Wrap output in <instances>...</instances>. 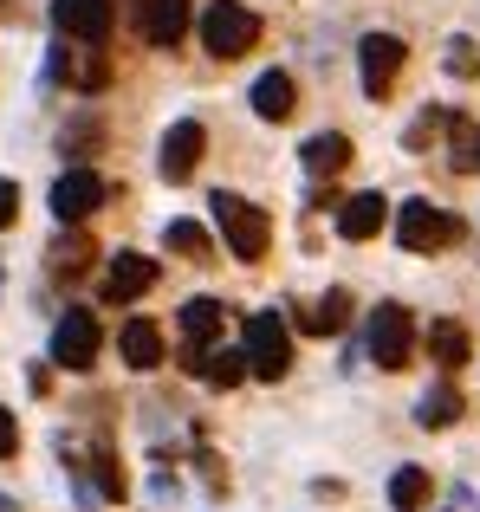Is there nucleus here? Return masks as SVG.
<instances>
[{
  "label": "nucleus",
  "instance_id": "obj_3",
  "mask_svg": "<svg viewBox=\"0 0 480 512\" xmlns=\"http://www.w3.org/2000/svg\"><path fill=\"white\" fill-rule=\"evenodd\" d=\"M202 46L208 59H240V52L260 46V13L240 7V0H215V7L202 13Z\"/></svg>",
  "mask_w": 480,
  "mask_h": 512
},
{
  "label": "nucleus",
  "instance_id": "obj_20",
  "mask_svg": "<svg viewBox=\"0 0 480 512\" xmlns=\"http://www.w3.org/2000/svg\"><path fill=\"white\" fill-rule=\"evenodd\" d=\"M455 415H461V389L448 383V376H442V383H429V389L416 396V422H422V428H455Z\"/></svg>",
  "mask_w": 480,
  "mask_h": 512
},
{
  "label": "nucleus",
  "instance_id": "obj_14",
  "mask_svg": "<svg viewBox=\"0 0 480 512\" xmlns=\"http://www.w3.org/2000/svg\"><path fill=\"white\" fill-rule=\"evenodd\" d=\"M429 357L442 363L448 376H455L461 363L474 357V338H468V325H461V318H429Z\"/></svg>",
  "mask_w": 480,
  "mask_h": 512
},
{
  "label": "nucleus",
  "instance_id": "obj_8",
  "mask_svg": "<svg viewBox=\"0 0 480 512\" xmlns=\"http://www.w3.org/2000/svg\"><path fill=\"white\" fill-rule=\"evenodd\" d=\"M104 195H111V188H104L98 169H65L59 182H52V214H59V227H78L104 208Z\"/></svg>",
  "mask_w": 480,
  "mask_h": 512
},
{
  "label": "nucleus",
  "instance_id": "obj_2",
  "mask_svg": "<svg viewBox=\"0 0 480 512\" xmlns=\"http://www.w3.org/2000/svg\"><path fill=\"white\" fill-rule=\"evenodd\" d=\"M364 350L377 370H409V357H416V318H409V305H377L370 312V331H364Z\"/></svg>",
  "mask_w": 480,
  "mask_h": 512
},
{
  "label": "nucleus",
  "instance_id": "obj_19",
  "mask_svg": "<svg viewBox=\"0 0 480 512\" xmlns=\"http://www.w3.org/2000/svg\"><path fill=\"white\" fill-rule=\"evenodd\" d=\"M189 370L215 389H234L247 376V350H189Z\"/></svg>",
  "mask_w": 480,
  "mask_h": 512
},
{
  "label": "nucleus",
  "instance_id": "obj_9",
  "mask_svg": "<svg viewBox=\"0 0 480 512\" xmlns=\"http://www.w3.org/2000/svg\"><path fill=\"white\" fill-rule=\"evenodd\" d=\"M202 150H208V130L195 124V117L169 124L163 150H156V169H163V182H189V175H195V163H202Z\"/></svg>",
  "mask_w": 480,
  "mask_h": 512
},
{
  "label": "nucleus",
  "instance_id": "obj_17",
  "mask_svg": "<svg viewBox=\"0 0 480 512\" xmlns=\"http://www.w3.org/2000/svg\"><path fill=\"white\" fill-rule=\"evenodd\" d=\"M117 350H124L130 370H156V363H163V331H156L150 318H130V325L117 331Z\"/></svg>",
  "mask_w": 480,
  "mask_h": 512
},
{
  "label": "nucleus",
  "instance_id": "obj_27",
  "mask_svg": "<svg viewBox=\"0 0 480 512\" xmlns=\"http://www.w3.org/2000/svg\"><path fill=\"white\" fill-rule=\"evenodd\" d=\"M13 221H20V188L0 175V227H13Z\"/></svg>",
  "mask_w": 480,
  "mask_h": 512
},
{
  "label": "nucleus",
  "instance_id": "obj_13",
  "mask_svg": "<svg viewBox=\"0 0 480 512\" xmlns=\"http://www.w3.org/2000/svg\"><path fill=\"white\" fill-rule=\"evenodd\" d=\"M305 175H344L351 169V137H344V130H318V137H305Z\"/></svg>",
  "mask_w": 480,
  "mask_h": 512
},
{
  "label": "nucleus",
  "instance_id": "obj_10",
  "mask_svg": "<svg viewBox=\"0 0 480 512\" xmlns=\"http://www.w3.org/2000/svg\"><path fill=\"white\" fill-rule=\"evenodd\" d=\"M52 20H59V33L78 39V46H104V33H111V0H52Z\"/></svg>",
  "mask_w": 480,
  "mask_h": 512
},
{
  "label": "nucleus",
  "instance_id": "obj_23",
  "mask_svg": "<svg viewBox=\"0 0 480 512\" xmlns=\"http://www.w3.org/2000/svg\"><path fill=\"white\" fill-rule=\"evenodd\" d=\"M163 240L182 253V260H215V240H208L195 221H169V227H163Z\"/></svg>",
  "mask_w": 480,
  "mask_h": 512
},
{
  "label": "nucleus",
  "instance_id": "obj_18",
  "mask_svg": "<svg viewBox=\"0 0 480 512\" xmlns=\"http://www.w3.org/2000/svg\"><path fill=\"white\" fill-rule=\"evenodd\" d=\"M221 325H228V305L221 299H189L182 305V338H189V350H208L221 338Z\"/></svg>",
  "mask_w": 480,
  "mask_h": 512
},
{
  "label": "nucleus",
  "instance_id": "obj_1",
  "mask_svg": "<svg viewBox=\"0 0 480 512\" xmlns=\"http://www.w3.org/2000/svg\"><path fill=\"white\" fill-rule=\"evenodd\" d=\"M208 208H215V227H221V240L234 247V260H247V266L260 260L266 240H273V221H266L247 195H228V188H215V201H208Z\"/></svg>",
  "mask_w": 480,
  "mask_h": 512
},
{
  "label": "nucleus",
  "instance_id": "obj_28",
  "mask_svg": "<svg viewBox=\"0 0 480 512\" xmlns=\"http://www.w3.org/2000/svg\"><path fill=\"white\" fill-rule=\"evenodd\" d=\"M0 512H20V506H13V500H7V493H0Z\"/></svg>",
  "mask_w": 480,
  "mask_h": 512
},
{
  "label": "nucleus",
  "instance_id": "obj_15",
  "mask_svg": "<svg viewBox=\"0 0 480 512\" xmlns=\"http://www.w3.org/2000/svg\"><path fill=\"white\" fill-rule=\"evenodd\" d=\"M292 111H299V91H292L286 72H260V78H253V117H266V124H286Z\"/></svg>",
  "mask_w": 480,
  "mask_h": 512
},
{
  "label": "nucleus",
  "instance_id": "obj_16",
  "mask_svg": "<svg viewBox=\"0 0 480 512\" xmlns=\"http://www.w3.org/2000/svg\"><path fill=\"white\" fill-rule=\"evenodd\" d=\"M189 33V0H143V39L150 46H176Z\"/></svg>",
  "mask_w": 480,
  "mask_h": 512
},
{
  "label": "nucleus",
  "instance_id": "obj_5",
  "mask_svg": "<svg viewBox=\"0 0 480 512\" xmlns=\"http://www.w3.org/2000/svg\"><path fill=\"white\" fill-rule=\"evenodd\" d=\"M455 234H461L455 214L435 208L429 195H416V201H403V208H396V240H403L409 253H435V247H448Z\"/></svg>",
  "mask_w": 480,
  "mask_h": 512
},
{
  "label": "nucleus",
  "instance_id": "obj_6",
  "mask_svg": "<svg viewBox=\"0 0 480 512\" xmlns=\"http://www.w3.org/2000/svg\"><path fill=\"white\" fill-rule=\"evenodd\" d=\"M403 59H409V46L396 33H364V39H357V78H364L370 98H390V91H396Z\"/></svg>",
  "mask_w": 480,
  "mask_h": 512
},
{
  "label": "nucleus",
  "instance_id": "obj_26",
  "mask_svg": "<svg viewBox=\"0 0 480 512\" xmlns=\"http://www.w3.org/2000/svg\"><path fill=\"white\" fill-rule=\"evenodd\" d=\"M20 454V422H13V409L0 402V461H13Z\"/></svg>",
  "mask_w": 480,
  "mask_h": 512
},
{
  "label": "nucleus",
  "instance_id": "obj_4",
  "mask_svg": "<svg viewBox=\"0 0 480 512\" xmlns=\"http://www.w3.org/2000/svg\"><path fill=\"white\" fill-rule=\"evenodd\" d=\"M240 350H247V376H260V383H279V376L292 370V338H286V325H279V312H253Z\"/></svg>",
  "mask_w": 480,
  "mask_h": 512
},
{
  "label": "nucleus",
  "instance_id": "obj_7",
  "mask_svg": "<svg viewBox=\"0 0 480 512\" xmlns=\"http://www.w3.org/2000/svg\"><path fill=\"white\" fill-rule=\"evenodd\" d=\"M98 344H104V331L85 305H72V312L52 325V363H59V370H91V363H98Z\"/></svg>",
  "mask_w": 480,
  "mask_h": 512
},
{
  "label": "nucleus",
  "instance_id": "obj_24",
  "mask_svg": "<svg viewBox=\"0 0 480 512\" xmlns=\"http://www.w3.org/2000/svg\"><path fill=\"white\" fill-rule=\"evenodd\" d=\"M448 130H455V169L480 175V130L468 124V117H448Z\"/></svg>",
  "mask_w": 480,
  "mask_h": 512
},
{
  "label": "nucleus",
  "instance_id": "obj_11",
  "mask_svg": "<svg viewBox=\"0 0 480 512\" xmlns=\"http://www.w3.org/2000/svg\"><path fill=\"white\" fill-rule=\"evenodd\" d=\"M150 286H156V260H150V253H117V260L104 266V299H111V305L143 299Z\"/></svg>",
  "mask_w": 480,
  "mask_h": 512
},
{
  "label": "nucleus",
  "instance_id": "obj_25",
  "mask_svg": "<svg viewBox=\"0 0 480 512\" xmlns=\"http://www.w3.org/2000/svg\"><path fill=\"white\" fill-rule=\"evenodd\" d=\"M448 72H480V52H474V39H455V46H448Z\"/></svg>",
  "mask_w": 480,
  "mask_h": 512
},
{
  "label": "nucleus",
  "instance_id": "obj_12",
  "mask_svg": "<svg viewBox=\"0 0 480 512\" xmlns=\"http://www.w3.org/2000/svg\"><path fill=\"white\" fill-rule=\"evenodd\" d=\"M390 221V201L377 195V188H364V195H351L338 208V234L344 240H377V227Z\"/></svg>",
  "mask_w": 480,
  "mask_h": 512
},
{
  "label": "nucleus",
  "instance_id": "obj_22",
  "mask_svg": "<svg viewBox=\"0 0 480 512\" xmlns=\"http://www.w3.org/2000/svg\"><path fill=\"white\" fill-rule=\"evenodd\" d=\"M422 500H429V467H396L390 474V506L396 512H422Z\"/></svg>",
  "mask_w": 480,
  "mask_h": 512
},
{
  "label": "nucleus",
  "instance_id": "obj_21",
  "mask_svg": "<svg viewBox=\"0 0 480 512\" xmlns=\"http://www.w3.org/2000/svg\"><path fill=\"white\" fill-rule=\"evenodd\" d=\"M344 325H351V292H344V286H331L325 299H318L312 312H305V331H318V338H338Z\"/></svg>",
  "mask_w": 480,
  "mask_h": 512
}]
</instances>
